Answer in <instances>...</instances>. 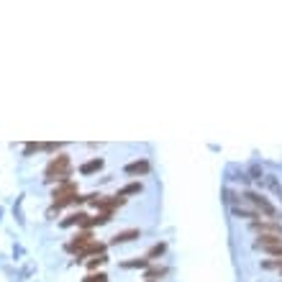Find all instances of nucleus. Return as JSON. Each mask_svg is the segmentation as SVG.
<instances>
[{
  "label": "nucleus",
  "mask_w": 282,
  "mask_h": 282,
  "mask_svg": "<svg viewBox=\"0 0 282 282\" xmlns=\"http://www.w3.org/2000/svg\"><path fill=\"white\" fill-rule=\"evenodd\" d=\"M165 274H167V269H165V267H154V269H149V272H146V279H151V282H154L156 277H165Z\"/></svg>",
  "instance_id": "obj_14"
},
{
  "label": "nucleus",
  "mask_w": 282,
  "mask_h": 282,
  "mask_svg": "<svg viewBox=\"0 0 282 282\" xmlns=\"http://www.w3.org/2000/svg\"><path fill=\"white\" fill-rule=\"evenodd\" d=\"M136 192H141V182H131V185H126L124 190L118 192V197H126V195H136Z\"/></svg>",
  "instance_id": "obj_11"
},
{
  "label": "nucleus",
  "mask_w": 282,
  "mask_h": 282,
  "mask_svg": "<svg viewBox=\"0 0 282 282\" xmlns=\"http://www.w3.org/2000/svg\"><path fill=\"white\" fill-rule=\"evenodd\" d=\"M279 244H282V236H279V233H259V241H257V247H259V249L279 247Z\"/></svg>",
  "instance_id": "obj_7"
},
{
  "label": "nucleus",
  "mask_w": 282,
  "mask_h": 282,
  "mask_svg": "<svg viewBox=\"0 0 282 282\" xmlns=\"http://www.w3.org/2000/svg\"><path fill=\"white\" fill-rule=\"evenodd\" d=\"M52 197H54V208L59 211V208H64V206H69V203H74V200H77V185L72 180L59 182Z\"/></svg>",
  "instance_id": "obj_2"
},
{
  "label": "nucleus",
  "mask_w": 282,
  "mask_h": 282,
  "mask_svg": "<svg viewBox=\"0 0 282 282\" xmlns=\"http://www.w3.org/2000/svg\"><path fill=\"white\" fill-rule=\"evenodd\" d=\"M59 146H62V144H42V149H44V151H57Z\"/></svg>",
  "instance_id": "obj_19"
},
{
  "label": "nucleus",
  "mask_w": 282,
  "mask_h": 282,
  "mask_svg": "<svg viewBox=\"0 0 282 282\" xmlns=\"http://www.w3.org/2000/svg\"><path fill=\"white\" fill-rule=\"evenodd\" d=\"M83 282H108V274L105 272H90Z\"/></svg>",
  "instance_id": "obj_13"
},
{
  "label": "nucleus",
  "mask_w": 282,
  "mask_h": 282,
  "mask_svg": "<svg viewBox=\"0 0 282 282\" xmlns=\"http://www.w3.org/2000/svg\"><path fill=\"white\" fill-rule=\"evenodd\" d=\"M244 197H247V203L254 206V211H262V213H267V216H277V211L272 208V203H269L267 197H262V195H257V192H247Z\"/></svg>",
  "instance_id": "obj_3"
},
{
  "label": "nucleus",
  "mask_w": 282,
  "mask_h": 282,
  "mask_svg": "<svg viewBox=\"0 0 282 282\" xmlns=\"http://www.w3.org/2000/svg\"><path fill=\"white\" fill-rule=\"evenodd\" d=\"M277 267H279V272H282V259H277Z\"/></svg>",
  "instance_id": "obj_20"
},
{
  "label": "nucleus",
  "mask_w": 282,
  "mask_h": 282,
  "mask_svg": "<svg viewBox=\"0 0 282 282\" xmlns=\"http://www.w3.org/2000/svg\"><path fill=\"white\" fill-rule=\"evenodd\" d=\"M98 170H103V159H100V156L90 159V162H85L83 167H79V172H83V175H93V172H98Z\"/></svg>",
  "instance_id": "obj_10"
},
{
  "label": "nucleus",
  "mask_w": 282,
  "mask_h": 282,
  "mask_svg": "<svg viewBox=\"0 0 282 282\" xmlns=\"http://www.w3.org/2000/svg\"><path fill=\"white\" fill-rule=\"evenodd\" d=\"M38 149H42V144H26V154H33Z\"/></svg>",
  "instance_id": "obj_18"
},
{
  "label": "nucleus",
  "mask_w": 282,
  "mask_h": 282,
  "mask_svg": "<svg viewBox=\"0 0 282 282\" xmlns=\"http://www.w3.org/2000/svg\"><path fill=\"white\" fill-rule=\"evenodd\" d=\"M100 264H105V254H100V257H95V259H90L88 262V267H90V272H95Z\"/></svg>",
  "instance_id": "obj_15"
},
{
  "label": "nucleus",
  "mask_w": 282,
  "mask_h": 282,
  "mask_svg": "<svg viewBox=\"0 0 282 282\" xmlns=\"http://www.w3.org/2000/svg\"><path fill=\"white\" fill-rule=\"evenodd\" d=\"M252 228L259 233H279L282 236V226L277 221H252Z\"/></svg>",
  "instance_id": "obj_6"
},
{
  "label": "nucleus",
  "mask_w": 282,
  "mask_h": 282,
  "mask_svg": "<svg viewBox=\"0 0 282 282\" xmlns=\"http://www.w3.org/2000/svg\"><path fill=\"white\" fill-rule=\"evenodd\" d=\"M165 249H167V244H154V247L149 249V254H146V259L151 262L154 257H162V254H165Z\"/></svg>",
  "instance_id": "obj_12"
},
{
  "label": "nucleus",
  "mask_w": 282,
  "mask_h": 282,
  "mask_svg": "<svg viewBox=\"0 0 282 282\" xmlns=\"http://www.w3.org/2000/svg\"><path fill=\"white\" fill-rule=\"evenodd\" d=\"M126 269H134V267H149V259H134V262H124Z\"/></svg>",
  "instance_id": "obj_16"
},
{
  "label": "nucleus",
  "mask_w": 282,
  "mask_h": 282,
  "mask_svg": "<svg viewBox=\"0 0 282 282\" xmlns=\"http://www.w3.org/2000/svg\"><path fill=\"white\" fill-rule=\"evenodd\" d=\"M90 241H93V233H90V231H79V233H77V236H74V238L69 241V244H67V249L77 254V252L83 249L85 244H90Z\"/></svg>",
  "instance_id": "obj_5"
},
{
  "label": "nucleus",
  "mask_w": 282,
  "mask_h": 282,
  "mask_svg": "<svg viewBox=\"0 0 282 282\" xmlns=\"http://www.w3.org/2000/svg\"><path fill=\"white\" fill-rule=\"evenodd\" d=\"M47 180H57V182H67L69 180V156L67 154H57L52 162L47 165Z\"/></svg>",
  "instance_id": "obj_1"
},
{
  "label": "nucleus",
  "mask_w": 282,
  "mask_h": 282,
  "mask_svg": "<svg viewBox=\"0 0 282 282\" xmlns=\"http://www.w3.org/2000/svg\"><path fill=\"white\" fill-rule=\"evenodd\" d=\"M90 254H93V257H100V254H105V244H100V241H95V238H93L90 244H85L83 249L77 252V259H85V257H90Z\"/></svg>",
  "instance_id": "obj_4"
},
{
  "label": "nucleus",
  "mask_w": 282,
  "mask_h": 282,
  "mask_svg": "<svg viewBox=\"0 0 282 282\" xmlns=\"http://www.w3.org/2000/svg\"><path fill=\"white\" fill-rule=\"evenodd\" d=\"M151 165L146 162V159H139V162H131L126 165V175H149Z\"/></svg>",
  "instance_id": "obj_9"
},
{
  "label": "nucleus",
  "mask_w": 282,
  "mask_h": 282,
  "mask_svg": "<svg viewBox=\"0 0 282 282\" xmlns=\"http://www.w3.org/2000/svg\"><path fill=\"white\" fill-rule=\"evenodd\" d=\"M141 233H139V228H126V231H118L115 236H113V244H129V241H134V238H139Z\"/></svg>",
  "instance_id": "obj_8"
},
{
  "label": "nucleus",
  "mask_w": 282,
  "mask_h": 282,
  "mask_svg": "<svg viewBox=\"0 0 282 282\" xmlns=\"http://www.w3.org/2000/svg\"><path fill=\"white\" fill-rule=\"evenodd\" d=\"M146 282H151V279H146Z\"/></svg>",
  "instance_id": "obj_21"
},
{
  "label": "nucleus",
  "mask_w": 282,
  "mask_h": 282,
  "mask_svg": "<svg viewBox=\"0 0 282 282\" xmlns=\"http://www.w3.org/2000/svg\"><path fill=\"white\" fill-rule=\"evenodd\" d=\"M264 252H267V254H272V257H282V244H279V247H267Z\"/></svg>",
  "instance_id": "obj_17"
}]
</instances>
